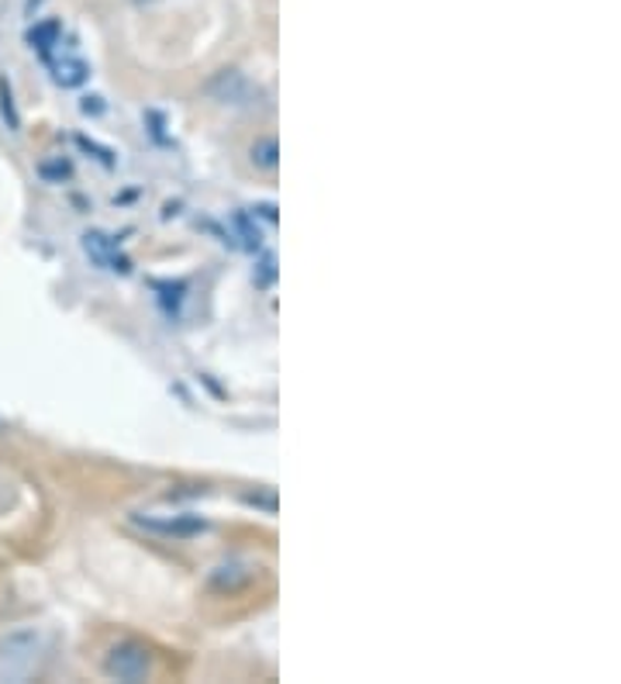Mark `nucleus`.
Returning <instances> with one entry per match:
<instances>
[{
  "mask_svg": "<svg viewBox=\"0 0 621 684\" xmlns=\"http://www.w3.org/2000/svg\"><path fill=\"white\" fill-rule=\"evenodd\" d=\"M104 674L114 677V681H146L153 674V653L135 643V640H125L108 650L104 657Z\"/></svg>",
  "mask_w": 621,
  "mask_h": 684,
  "instance_id": "1",
  "label": "nucleus"
},
{
  "mask_svg": "<svg viewBox=\"0 0 621 684\" xmlns=\"http://www.w3.org/2000/svg\"><path fill=\"white\" fill-rule=\"evenodd\" d=\"M83 253L90 256L93 267H101L108 273H132V259L122 253V246H117V239H111V235L104 232H83Z\"/></svg>",
  "mask_w": 621,
  "mask_h": 684,
  "instance_id": "2",
  "label": "nucleus"
},
{
  "mask_svg": "<svg viewBox=\"0 0 621 684\" xmlns=\"http://www.w3.org/2000/svg\"><path fill=\"white\" fill-rule=\"evenodd\" d=\"M42 63L53 69V80H56L59 87H80V83L90 77V66H87L80 56H74V53H66V56H63V45H59V49H56L49 59H42Z\"/></svg>",
  "mask_w": 621,
  "mask_h": 684,
  "instance_id": "3",
  "label": "nucleus"
},
{
  "mask_svg": "<svg viewBox=\"0 0 621 684\" xmlns=\"http://www.w3.org/2000/svg\"><path fill=\"white\" fill-rule=\"evenodd\" d=\"M211 90H214V98H222L225 104H249V98L256 93V87L242 74H235V69L218 74V80L211 83Z\"/></svg>",
  "mask_w": 621,
  "mask_h": 684,
  "instance_id": "4",
  "label": "nucleus"
},
{
  "mask_svg": "<svg viewBox=\"0 0 621 684\" xmlns=\"http://www.w3.org/2000/svg\"><path fill=\"white\" fill-rule=\"evenodd\" d=\"M29 45L42 59H49L63 45V25H59V21H42V25H35L29 32Z\"/></svg>",
  "mask_w": 621,
  "mask_h": 684,
  "instance_id": "5",
  "label": "nucleus"
},
{
  "mask_svg": "<svg viewBox=\"0 0 621 684\" xmlns=\"http://www.w3.org/2000/svg\"><path fill=\"white\" fill-rule=\"evenodd\" d=\"M149 529H156V532H166V536H194V532H204L207 529V523L204 518H173V523H146Z\"/></svg>",
  "mask_w": 621,
  "mask_h": 684,
  "instance_id": "6",
  "label": "nucleus"
},
{
  "mask_svg": "<svg viewBox=\"0 0 621 684\" xmlns=\"http://www.w3.org/2000/svg\"><path fill=\"white\" fill-rule=\"evenodd\" d=\"M252 162L262 170H276V162H280V146H276V138H259V143L252 146Z\"/></svg>",
  "mask_w": 621,
  "mask_h": 684,
  "instance_id": "7",
  "label": "nucleus"
},
{
  "mask_svg": "<svg viewBox=\"0 0 621 684\" xmlns=\"http://www.w3.org/2000/svg\"><path fill=\"white\" fill-rule=\"evenodd\" d=\"M235 232L242 235V246L246 249H259L262 246V235L256 228V215H235Z\"/></svg>",
  "mask_w": 621,
  "mask_h": 684,
  "instance_id": "8",
  "label": "nucleus"
},
{
  "mask_svg": "<svg viewBox=\"0 0 621 684\" xmlns=\"http://www.w3.org/2000/svg\"><path fill=\"white\" fill-rule=\"evenodd\" d=\"M0 114H4V122L11 132L21 128V117H18V108H14V98H11V83L0 77Z\"/></svg>",
  "mask_w": 621,
  "mask_h": 684,
  "instance_id": "9",
  "label": "nucleus"
},
{
  "mask_svg": "<svg viewBox=\"0 0 621 684\" xmlns=\"http://www.w3.org/2000/svg\"><path fill=\"white\" fill-rule=\"evenodd\" d=\"M252 280H256V288H273L276 284V256L273 253H262Z\"/></svg>",
  "mask_w": 621,
  "mask_h": 684,
  "instance_id": "10",
  "label": "nucleus"
},
{
  "mask_svg": "<svg viewBox=\"0 0 621 684\" xmlns=\"http://www.w3.org/2000/svg\"><path fill=\"white\" fill-rule=\"evenodd\" d=\"M138 4H153V0H138Z\"/></svg>",
  "mask_w": 621,
  "mask_h": 684,
  "instance_id": "11",
  "label": "nucleus"
}]
</instances>
